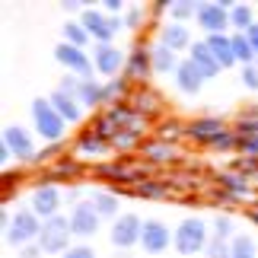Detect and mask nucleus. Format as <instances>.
Masks as SVG:
<instances>
[{
	"label": "nucleus",
	"mask_w": 258,
	"mask_h": 258,
	"mask_svg": "<svg viewBox=\"0 0 258 258\" xmlns=\"http://www.w3.org/2000/svg\"><path fill=\"white\" fill-rule=\"evenodd\" d=\"M51 105H54V112L64 118V121H80L83 118V102L77 99V93H67V89H54L51 96Z\"/></svg>",
	"instance_id": "obj_14"
},
{
	"label": "nucleus",
	"mask_w": 258,
	"mask_h": 258,
	"mask_svg": "<svg viewBox=\"0 0 258 258\" xmlns=\"http://www.w3.org/2000/svg\"><path fill=\"white\" fill-rule=\"evenodd\" d=\"M230 258H255V242L249 239V236H233Z\"/></svg>",
	"instance_id": "obj_25"
},
{
	"label": "nucleus",
	"mask_w": 258,
	"mask_h": 258,
	"mask_svg": "<svg viewBox=\"0 0 258 258\" xmlns=\"http://www.w3.org/2000/svg\"><path fill=\"white\" fill-rule=\"evenodd\" d=\"M89 38H93V35H89V32H86V29H83L80 23H67V26H64V42H67V45H74V48H83V51H86Z\"/></svg>",
	"instance_id": "obj_24"
},
{
	"label": "nucleus",
	"mask_w": 258,
	"mask_h": 258,
	"mask_svg": "<svg viewBox=\"0 0 258 258\" xmlns=\"http://www.w3.org/2000/svg\"><path fill=\"white\" fill-rule=\"evenodd\" d=\"M188 61H191V64L198 67V74H201L204 80H214V77L223 71V67L217 64V57L211 54L207 42H195V45H191V51H188Z\"/></svg>",
	"instance_id": "obj_13"
},
{
	"label": "nucleus",
	"mask_w": 258,
	"mask_h": 258,
	"mask_svg": "<svg viewBox=\"0 0 258 258\" xmlns=\"http://www.w3.org/2000/svg\"><path fill=\"white\" fill-rule=\"evenodd\" d=\"M141 195H147V198H163V191L166 188H160V185H144V188H137Z\"/></svg>",
	"instance_id": "obj_36"
},
{
	"label": "nucleus",
	"mask_w": 258,
	"mask_h": 258,
	"mask_svg": "<svg viewBox=\"0 0 258 258\" xmlns=\"http://www.w3.org/2000/svg\"><path fill=\"white\" fill-rule=\"evenodd\" d=\"M242 83L249 86V89H258V67H255V64L242 67Z\"/></svg>",
	"instance_id": "obj_32"
},
{
	"label": "nucleus",
	"mask_w": 258,
	"mask_h": 258,
	"mask_svg": "<svg viewBox=\"0 0 258 258\" xmlns=\"http://www.w3.org/2000/svg\"><path fill=\"white\" fill-rule=\"evenodd\" d=\"M61 258H96V252L89 249V245H71Z\"/></svg>",
	"instance_id": "obj_31"
},
{
	"label": "nucleus",
	"mask_w": 258,
	"mask_h": 258,
	"mask_svg": "<svg viewBox=\"0 0 258 258\" xmlns=\"http://www.w3.org/2000/svg\"><path fill=\"white\" fill-rule=\"evenodd\" d=\"M204 42H207V48H211V54L217 57V64H220V67H233V64H236L233 38H230V35H207Z\"/></svg>",
	"instance_id": "obj_18"
},
{
	"label": "nucleus",
	"mask_w": 258,
	"mask_h": 258,
	"mask_svg": "<svg viewBox=\"0 0 258 258\" xmlns=\"http://www.w3.org/2000/svg\"><path fill=\"white\" fill-rule=\"evenodd\" d=\"M74 230H71V217H51V220L42 223V236H38V249L48 255H64L71 249Z\"/></svg>",
	"instance_id": "obj_1"
},
{
	"label": "nucleus",
	"mask_w": 258,
	"mask_h": 258,
	"mask_svg": "<svg viewBox=\"0 0 258 258\" xmlns=\"http://www.w3.org/2000/svg\"><path fill=\"white\" fill-rule=\"evenodd\" d=\"M121 93V83H108L105 86V99H112V96H118Z\"/></svg>",
	"instance_id": "obj_42"
},
{
	"label": "nucleus",
	"mask_w": 258,
	"mask_h": 258,
	"mask_svg": "<svg viewBox=\"0 0 258 258\" xmlns=\"http://www.w3.org/2000/svg\"><path fill=\"white\" fill-rule=\"evenodd\" d=\"M214 236H220V239H233V220H230V217H217V220H214Z\"/></svg>",
	"instance_id": "obj_30"
},
{
	"label": "nucleus",
	"mask_w": 258,
	"mask_h": 258,
	"mask_svg": "<svg viewBox=\"0 0 258 258\" xmlns=\"http://www.w3.org/2000/svg\"><path fill=\"white\" fill-rule=\"evenodd\" d=\"M188 134L198 137V141H214V137L220 134V121H217V118H201V121H195L188 127Z\"/></svg>",
	"instance_id": "obj_23"
},
{
	"label": "nucleus",
	"mask_w": 258,
	"mask_h": 258,
	"mask_svg": "<svg viewBox=\"0 0 258 258\" xmlns=\"http://www.w3.org/2000/svg\"><path fill=\"white\" fill-rule=\"evenodd\" d=\"M7 160H10V147L0 141V163H7Z\"/></svg>",
	"instance_id": "obj_43"
},
{
	"label": "nucleus",
	"mask_w": 258,
	"mask_h": 258,
	"mask_svg": "<svg viewBox=\"0 0 258 258\" xmlns=\"http://www.w3.org/2000/svg\"><path fill=\"white\" fill-rule=\"evenodd\" d=\"M245 38H249V45L255 48V54H258V23H255V26L249 29V32H245Z\"/></svg>",
	"instance_id": "obj_39"
},
{
	"label": "nucleus",
	"mask_w": 258,
	"mask_h": 258,
	"mask_svg": "<svg viewBox=\"0 0 258 258\" xmlns=\"http://www.w3.org/2000/svg\"><path fill=\"white\" fill-rule=\"evenodd\" d=\"M99 223H102V214L96 211L93 201H80V204L74 207V214H71V230H74V236L89 239V236L99 233Z\"/></svg>",
	"instance_id": "obj_9"
},
{
	"label": "nucleus",
	"mask_w": 258,
	"mask_h": 258,
	"mask_svg": "<svg viewBox=\"0 0 258 258\" xmlns=\"http://www.w3.org/2000/svg\"><path fill=\"white\" fill-rule=\"evenodd\" d=\"M230 38H233V54H236V61H239L242 67H249V64L258 61V54H255V48L249 45L245 32H236V35H230Z\"/></svg>",
	"instance_id": "obj_22"
},
{
	"label": "nucleus",
	"mask_w": 258,
	"mask_h": 258,
	"mask_svg": "<svg viewBox=\"0 0 258 258\" xmlns=\"http://www.w3.org/2000/svg\"><path fill=\"white\" fill-rule=\"evenodd\" d=\"M207 242H211V236H207V223L198 220V217H188V220H182L175 226L172 233V245L182 255H198L207 249Z\"/></svg>",
	"instance_id": "obj_2"
},
{
	"label": "nucleus",
	"mask_w": 258,
	"mask_h": 258,
	"mask_svg": "<svg viewBox=\"0 0 258 258\" xmlns=\"http://www.w3.org/2000/svg\"><path fill=\"white\" fill-rule=\"evenodd\" d=\"M141 23H144V10H131V13H127V26L137 29Z\"/></svg>",
	"instance_id": "obj_38"
},
{
	"label": "nucleus",
	"mask_w": 258,
	"mask_h": 258,
	"mask_svg": "<svg viewBox=\"0 0 258 258\" xmlns=\"http://www.w3.org/2000/svg\"><path fill=\"white\" fill-rule=\"evenodd\" d=\"M93 204H96V211L102 214V217H112V214H118V198H115V195H108V191H99V195H93Z\"/></svg>",
	"instance_id": "obj_27"
},
{
	"label": "nucleus",
	"mask_w": 258,
	"mask_h": 258,
	"mask_svg": "<svg viewBox=\"0 0 258 258\" xmlns=\"http://www.w3.org/2000/svg\"><path fill=\"white\" fill-rule=\"evenodd\" d=\"M230 10L233 4H198V23H201V29L207 35H223V29L230 26Z\"/></svg>",
	"instance_id": "obj_8"
},
{
	"label": "nucleus",
	"mask_w": 258,
	"mask_h": 258,
	"mask_svg": "<svg viewBox=\"0 0 258 258\" xmlns=\"http://www.w3.org/2000/svg\"><path fill=\"white\" fill-rule=\"evenodd\" d=\"M211 144L217 147V150H230V147H236V137H233V134H226V131H220Z\"/></svg>",
	"instance_id": "obj_33"
},
{
	"label": "nucleus",
	"mask_w": 258,
	"mask_h": 258,
	"mask_svg": "<svg viewBox=\"0 0 258 258\" xmlns=\"http://www.w3.org/2000/svg\"><path fill=\"white\" fill-rule=\"evenodd\" d=\"M38 255H42L38 242H32V245H26V249H23V258H38Z\"/></svg>",
	"instance_id": "obj_41"
},
{
	"label": "nucleus",
	"mask_w": 258,
	"mask_h": 258,
	"mask_svg": "<svg viewBox=\"0 0 258 258\" xmlns=\"http://www.w3.org/2000/svg\"><path fill=\"white\" fill-rule=\"evenodd\" d=\"M169 16L175 23H185V19L198 16V4H191V0H175V4H169Z\"/></svg>",
	"instance_id": "obj_26"
},
{
	"label": "nucleus",
	"mask_w": 258,
	"mask_h": 258,
	"mask_svg": "<svg viewBox=\"0 0 258 258\" xmlns=\"http://www.w3.org/2000/svg\"><path fill=\"white\" fill-rule=\"evenodd\" d=\"M201 83H204V77L198 74V67H195L191 61H178V71H175V86L182 89V93L195 96L198 89H201Z\"/></svg>",
	"instance_id": "obj_17"
},
{
	"label": "nucleus",
	"mask_w": 258,
	"mask_h": 258,
	"mask_svg": "<svg viewBox=\"0 0 258 258\" xmlns=\"http://www.w3.org/2000/svg\"><path fill=\"white\" fill-rule=\"evenodd\" d=\"M121 0H105V4H102V10H108V16H118V13H121Z\"/></svg>",
	"instance_id": "obj_37"
},
{
	"label": "nucleus",
	"mask_w": 258,
	"mask_h": 258,
	"mask_svg": "<svg viewBox=\"0 0 258 258\" xmlns=\"http://www.w3.org/2000/svg\"><path fill=\"white\" fill-rule=\"evenodd\" d=\"M4 144L10 147V153H13L16 160H32L35 156V141H32V134H29L23 124L4 127Z\"/></svg>",
	"instance_id": "obj_11"
},
{
	"label": "nucleus",
	"mask_w": 258,
	"mask_h": 258,
	"mask_svg": "<svg viewBox=\"0 0 258 258\" xmlns=\"http://www.w3.org/2000/svg\"><path fill=\"white\" fill-rule=\"evenodd\" d=\"M61 10H71V13H77V10H80V13H86V4H71V0H64V4H61Z\"/></svg>",
	"instance_id": "obj_40"
},
{
	"label": "nucleus",
	"mask_w": 258,
	"mask_h": 258,
	"mask_svg": "<svg viewBox=\"0 0 258 258\" xmlns=\"http://www.w3.org/2000/svg\"><path fill=\"white\" fill-rule=\"evenodd\" d=\"M93 64H96V74L112 77V74L121 71L124 57H121V51H118L115 45H96V51H93Z\"/></svg>",
	"instance_id": "obj_15"
},
{
	"label": "nucleus",
	"mask_w": 258,
	"mask_h": 258,
	"mask_svg": "<svg viewBox=\"0 0 258 258\" xmlns=\"http://www.w3.org/2000/svg\"><path fill=\"white\" fill-rule=\"evenodd\" d=\"M230 242L233 239H220V236H214L211 242H207V258H230Z\"/></svg>",
	"instance_id": "obj_29"
},
{
	"label": "nucleus",
	"mask_w": 258,
	"mask_h": 258,
	"mask_svg": "<svg viewBox=\"0 0 258 258\" xmlns=\"http://www.w3.org/2000/svg\"><path fill=\"white\" fill-rule=\"evenodd\" d=\"M80 26L96 38V45H112V38L118 35V29H121V19L108 16L102 10H86L80 16Z\"/></svg>",
	"instance_id": "obj_5"
},
{
	"label": "nucleus",
	"mask_w": 258,
	"mask_h": 258,
	"mask_svg": "<svg viewBox=\"0 0 258 258\" xmlns=\"http://www.w3.org/2000/svg\"><path fill=\"white\" fill-rule=\"evenodd\" d=\"M236 147L239 150H249V153H258V134H252V137H236Z\"/></svg>",
	"instance_id": "obj_35"
},
{
	"label": "nucleus",
	"mask_w": 258,
	"mask_h": 258,
	"mask_svg": "<svg viewBox=\"0 0 258 258\" xmlns=\"http://www.w3.org/2000/svg\"><path fill=\"white\" fill-rule=\"evenodd\" d=\"M141 233H144V220L137 214H118L112 220V239L115 249H131V245H141Z\"/></svg>",
	"instance_id": "obj_6"
},
{
	"label": "nucleus",
	"mask_w": 258,
	"mask_h": 258,
	"mask_svg": "<svg viewBox=\"0 0 258 258\" xmlns=\"http://www.w3.org/2000/svg\"><path fill=\"white\" fill-rule=\"evenodd\" d=\"M93 137H96V134H89V137H83V141H80V150H83V153H102V150H105V144L93 141Z\"/></svg>",
	"instance_id": "obj_34"
},
{
	"label": "nucleus",
	"mask_w": 258,
	"mask_h": 258,
	"mask_svg": "<svg viewBox=\"0 0 258 258\" xmlns=\"http://www.w3.org/2000/svg\"><path fill=\"white\" fill-rule=\"evenodd\" d=\"M172 245V233L169 226L160 220H144V233H141V249L150 255H160Z\"/></svg>",
	"instance_id": "obj_10"
},
{
	"label": "nucleus",
	"mask_w": 258,
	"mask_h": 258,
	"mask_svg": "<svg viewBox=\"0 0 258 258\" xmlns=\"http://www.w3.org/2000/svg\"><path fill=\"white\" fill-rule=\"evenodd\" d=\"M150 64L156 74H175L178 71V61H175V51H169L166 45H156L150 51Z\"/></svg>",
	"instance_id": "obj_20"
},
{
	"label": "nucleus",
	"mask_w": 258,
	"mask_h": 258,
	"mask_svg": "<svg viewBox=\"0 0 258 258\" xmlns=\"http://www.w3.org/2000/svg\"><path fill=\"white\" fill-rule=\"evenodd\" d=\"M32 211L42 217V220H51L61 211V188L54 185H38L32 191Z\"/></svg>",
	"instance_id": "obj_12"
},
{
	"label": "nucleus",
	"mask_w": 258,
	"mask_h": 258,
	"mask_svg": "<svg viewBox=\"0 0 258 258\" xmlns=\"http://www.w3.org/2000/svg\"><path fill=\"white\" fill-rule=\"evenodd\" d=\"M160 45H166L169 51H182V48H188L191 51V35H188V29L182 23H169V26H163V32H160Z\"/></svg>",
	"instance_id": "obj_16"
},
{
	"label": "nucleus",
	"mask_w": 258,
	"mask_h": 258,
	"mask_svg": "<svg viewBox=\"0 0 258 258\" xmlns=\"http://www.w3.org/2000/svg\"><path fill=\"white\" fill-rule=\"evenodd\" d=\"M230 26H236V32H249L255 26V10L249 4H233L230 10Z\"/></svg>",
	"instance_id": "obj_21"
},
{
	"label": "nucleus",
	"mask_w": 258,
	"mask_h": 258,
	"mask_svg": "<svg viewBox=\"0 0 258 258\" xmlns=\"http://www.w3.org/2000/svg\"><path fill=\"white\" fill-rule=\"evenodd\" d=\"M255 67H258V61H255Z\"/></svg>",
	"instance_id": "obj_44"
},
{
	"label": "nucleus",
	"mask_w": 258,
	"mask_h": 258,
	"mask_svg": "<svg viewBox=\"0 0 258 258\" xmlns=\"http://www.w3.org/2000/svg\"><path fill=\"white\" fill-rule=\"evenodd\" d=\"M42 217L35 211H16L13 214V223H10L7 230V242L16 245V249H26V245L38 242V236H42Z\"/></svg>",
	"instance_id": "obj_3"
},
{
	"label": "nucleus",
	"mask_w": 258,
	"mask_h": 258,
	"mask_svg": "<svg viewBox=\"0 0 258 258\" xmlns=\"http://www.w3.org/2000/svg\"><path fill=\"white\" fill-rule=\"evenodd\" d=\"M54 57H57V64L67 67L71 74L77 77H83V80H93V74H96V64H93V57H89L83 48H74V45H67L61 42L54 48Z\"/></svg>",
	"instance_id": "obj_7"
},
{
	"label": "nucleus",
	"mask_w": 258,
	"mask_h": 258,
	"mask_svg": "<svg viewBox=\"0 0 258 258\" xmlns=\"http://www.w3.org/2000/svg\"><path fill=\"white\" fill-rule=\"evenodd\" d=\"M150 67H153V64H150V51H141V48H137V51L131 54V74H134V77H144Z\"/></svg>",
	"instance_id": "obj_28"
},
{
	"label": "nucleus",
	"mask_w": 258,
	"mask_h": 258,
	"mask_svg": "<svg viewBox=\"0 0 258 258\" xmlns=\"http://www.w3.org/2000/svg\"><path fill=\"white\" fill-rule=\"evenodd\" d=\"M32 121H35V131H38V137H45V141H51V144H57L64 137V118L54 112V105H51V99H35L32 102Z\"/></svg>",
	"instance_id": "obj_4"
},
{
	"label": "nucleus",
	"mask_w": 258,
	"mask_h": 258,
	"mask_svg": "<svg viewBox=\"0 0 258 258\" xmlns=\"http://www.w3.org/2000/svg\"><path fill=\"white\" fill-rule=\"evenodd\" d=\"M77 99H80L86 108H96L99 102H105V86L96 83V80H80V86H77Z\"/></svg>",
	"instance_id": "obj_19"
}]
</instances>
